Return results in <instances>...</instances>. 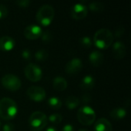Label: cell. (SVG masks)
Segmentation results:
<instances>
[{"instance_id":"cb8c5ba5","label":"cell","mask_w":131,"mask_h":131,"mask_svg":"<svg viewBox=\"0 0 131 131\" xmlns=\"http://www.w3.org/2000/svg\"><path fill=\"white\" fill-rule=\"evenodd\" d=\"M80 44L85 48H89L92 45V41L89 36H84L80 39Z\"/></svg>"},{"instance_id":"83f0119b","label":"cell","mask_w":131,"mask_h":131,"mask_svg":"<svg viewBox=\"0 0 131 131\" xmlns=\"http://www.w3.org/2000/svg\"><path fill=\"white\" fill-rule=\"evenodd\" d=\"M15 3L18 7H21V8H27L31 4V1L30 0H18Z\"/></svg>"},{"instance_id":"484cf974","label":"cell","mask_w":131,"mask_h":131,"mask_svg":"<svg viewBox=\"0 0 131 131\" xmlns=\"http://www.w3.org/2000/svg\"><path fill=\"white\" fill-rule=\"evenodd\" d=\"M125 32V28L123 25H120L117 27V28L116 29L115 32H114V36L117 38H120L123 36V35Z\"/></svg>"},{"instance_id":"4316f807","label":"cell","mask_w":131,"mask_h":131,"mask_svg":"<svg viewBox=\"0 0 131 131\" xmlns=\"http://www.w3.org/2000/svg\"><path fill=\"white\" fill-rule=\"evenodd\" d=\"M8 11L5 5L0 4V19L5 18L8 15Z\"/></svg>"},{"instance_id":"ba28073f","label":"cell","mask_w":131,"mask_h":131,"mask_svg":"<svg viewBox=\"0 0 131 131\" xmlns=\"http://www.w3.org/2000/svg\"><path fill=\"white\" fill-rule=\"evenodd\" d=\"M30 100L35 102H41L46 97V92L44 88L38 86H31L26 92Z\"/></svg>"},{"instance_id":"7402d4cb","label":"cell","mask_w":131,"mask_h":131,"mask_svg":"<svg viewBox=\"0 0 131 131\" xmlns=\"http://www.w3.org/2000/svg\"><path fill=\"white\" fill-rule=\"evenodd\" d=\"M35 58L38 61H45L48 58V53L44 49H40L35 52Z\"/></svg>"},{"instance_id":"836d02e7","label":"cell","mask_w":131,"mask_h":131,"mask_svg":"<svg viewBox=\"0 0 131 131\" xmlns=\"http://www.w3.org/2000/svg\"><path fill=\"white\" fill-rule=\"evenodd\" d=\"M78 131H89L88 130H87V129H84V128H82V129H80Z\"/></svg>"},{"instance_id":"ac0fdd59","label":"cell","mask_w":131,"mask_h":131,"mask_svg":"<svg viewBox=\"0 0 131 131\" xmlns=\"http://www.w3.org/2000/svg\"><path fill=\"white\" fill-rule=\"evenodd\" d=\"M110 116L112 119L116 121L122 120L127 116V111L122 107H117L111 111Z\"/></svg>"},{"instance_id":"5b68a950","label":"cell","mask_w":131,"mask_h":131,"mask_svg":"<svg viewBox=\"0 0 131 131\" xmlns=\"http://www.w3.org/2000/svg\"><path fill=\"white\" fill-rule=\"evenodd\" d=\"M48 117L45 114L41 111L33 112L28 119V124L33 131H41L47 126Z\"/></svg>"},{"instance_id":"4fadbf2b","label":"cell","mask_w":131,"mask_h":131,"mask_svg":"<svg viewBox=\"0 0 131 131\" xmlns=\"http://www.w3.org/2000/svg\"><path fill=\"white\" fill-rule=\"evenodd\" d=\"M15 46V40L8 35H5L0 38V49L4 51H12Z\"/></svg>"},{"instance_id":"3957f363","label":"cell","mask_w":131,"mask_h":131,"mask_svg":"<svg viewBox=\"0 0 131 131\" xmlns=\"http://www.w3.org/2000/svg\"><path fill=\"white\" fill-rule=\"evenodd\" d=\"M54 17V9L51 5H41L36 13L37 21L43 25L48 26L53 21Z\"/></svg>"},{"instance_id":"f546056e","label":"cell","mask_w":131,"mask_h":131,"mask_svg":"<svg viewBox=\"0 0 131 131\" xmlns=\"http://www.w3.org/2000/svg\"><path fill=\"white\" fill-rule=\"evenodd\" d=\"M21 56L25 60H30L31 58V53L30 51V50L28 49H25L22 51L21 52Z\"/></svg>"},{"instance_id":"1f68e13d","label":"cell","mask_w":131,"mask_h":131,"mask_svg":"<svg viewBox=\"0 0 131 131\" xmlns=\"http://www.w3.org/2000/svg\"><path fill=\"white\" fill-rule=\"evenodd\" d=\"M61 131H74V128L71 124H66L63 127Z\"/></svg>"},{"instance_id":"d6a6232c","label":"cell","mask_w":131,"mask_h":131,"mask_svg":"<svg viewBox=\"0 0 131 131\" xmlns=\"http://www.w3.org/2000/svg\"><path fill=\"white\" fill-rule=\"evenodd\" d=\"M45 131H58L57 130V129L55 128V127H48Z\"/></svg>"},{"instance_id":"52a82bcc","label":"cell","mask_w":131,"mask_h":131,"mask_svg":"<svg viewBox=\"0 0 131 131\" xmlns=\"http://www.w3.org/2000/svg\"><path fill=\"white\" fill-rule=\"evenodd\" d=\"M24 73L26 78L31 82H38L42 78V71L41 68L33 63H30L25 66Z\"/></svg>"},{"instance_id":"30bf717a","label":"cell","mask_w":131,"mask_h":131,"mask_svg":"<svg viewBox=\"0 0 131 131\" xmlns=\"http://www.w3.org/2000/svg\"><path fill=\"white\" fill-rule=\"evenodd\" d=\"M82 61L78 58H74L67 63L65 66V71L69 75H75L82 70Z\"/></svg>"},{"instance_id":"d4e9b609","label":"cell","mask_w":131,"mask_h":131,"mask_svg":"<svg viewBox=\"0 0 131 131\" xmlns=\"http://www.w3.org/2000/svg\"><path fill=\"white\" fill-rule=\"evenodd\" d=\"M41 40L44 42L48 43V42H50L52 40V34L50 31H46L45 32H42V34L41 35Z\"/></svg>"},{"instance_id":"e0dca14e","label":"cell","mask_w":131,"mask_h":131,"mask_svg":"<svg viewBox=\"0 0 131 131\" xmlns=\"http://www.w3.org/2000/svg\"><path fill=\"white\" fill-rule=\"evenodd\" d=\"M53 88L57 91H64L68 87V82L66 79L63 77L58 76L54 78L52 82Z\"/></svg>"},{"instance_id":"6da1fadb","label":"cell","mask_w":131,"mask_h":131,"mask_svg":"<svg viewBox=\"0 0 131 131\" xmlns=\"http://www.w3.org/2000/svg\"><path fill=\"white\" fill-rule=\"evenodd\" d=\"M18 113V106L15 101L9 97H3L0 100V117L6 121L15 117Z\"/></svg>"},{"instance_id":"8992f818","label":"cell","mask_w":131,"mask_h":131,"mask_svg":"<svg viewBox=\"0 0 131 131\" xmlns=\"http://www.w3.org/2000/svg\"><path fill=\"white\" fill-rule=\"evenodd\" d=\"M1 83L3 88L10 91H16L19 90L21 86V80L12 74H5L1 79Z\"/></svg>"},{"instance_id":"2e32d148","label":"cell","mask_w":131,"mask_h":131,"mask_svg":"<svg viewBox=\"0 0 131 131\" xmlns=\"http://www.w3.org/2000/svg\"><path fill=\"white\" fill-rule=\"evenodd\" d=\"M95 85V79L91 75L84 76L80 83V88L84 91H89Z\"/></svg>"},{"instance_id":"e575fe53","label":"cell","mask_w":131,"mask_h":131,"mask_svg":"<svg viewBox=\"0 0 131 131\" xmlns=\"http://www.w3.org/2000/svg\"><path fill=\"white\" fill-rule=\"evenodd\" d=\"M1 129H2V123L0 121V130H1Z\"/></svg>"},{"instance_id":"4dcf8cb0","label":"cell","mask_w":131,"mask_h":131,"mask_svg":"<svg viewBox=\"0 0 131 131\" xmlns=\"http://www.w3.org/2000/svg\"><path fill=\"white\" fill-rule=\"evenodd\" d=\"M2 131H15V126L11 123H7L3 125Z\"/></svg>"},{"instance_id":"5bb4252c","label":"cell","mask_w":131,"mask_h":131,"mask_svg":"<svg viewBox=\"0 0 131 131\" xmlns=\"http://www.w3.org/2000/svg\"><path fill=\"white\" fill-rule=\"evenodd\" d=\"M94 131H113V127L106 118H100L94 123Z\"/></svg>"},{"instance_id":"9a60e30c","label":"cell","mask_w":131,"mask_h":131,"mask_svg":"<svg viewBox=\"0 0 131 131\" xmlns=\"http://www.w3.org/2000/svg\"><path fill=\"white\" fill-rule=\"evenodd\" d=\"M89 61L92 66L95 68L100 67L104 62V55L99 51H93L89 54Z\"/></svg>"},{"instance_id":"8fae6325","label":"cell","mask_w":131,"mask_h":131,"mask_svg":"<svg viewBox=\"0 0 131 131\" xmlns=\"http://www.w3.org/2000/svg\"><path fill=\"white\" fill-rule=\"evenodd\" d=\"M42 29L39 25H29L24 29V35L27 39L35 40L41 37L42 34Z\"/></svg>"},{"instance_id":"ffe728a7","label":"cell","mask_w":131,"mask_h":131,"mask_svg":"<svg viewBox=\"0 0 131 131\" xmlns=\"http://www.w3.org/2000/svg\"><path fill=\"white\" fill-rule=\"evenodd\" d=\"M48 105L53 110H59L62 106V101L57 97H51L48 100Z\"/></svg>"},{"instance_id":"f1b7e54d","label":"cell","mask_w":131,"mask_h":131,"mask_svg":"<svg viewBox=\"0 0 131 131\" xmlns=\"http://www.w3.org/2000/svg\"><path fill=\"white\" fill-rule=\"evenodd\" d=\"M91 101V96L88 94H85L84 95H82L81 97V102L84 104L87 105L88 104H89Z\"/></svg>"},{"instance_id":"44dd1931","label":"cell","mask_w":131,"mask_h":131,"mask_svg":"<svg viewBox=\"0 0 131 131\" xmlns=\"http://www.w3.org/2000/svg\"><path fill=\"white\" fill-rule=\"evenodd\" d=\"M89 8L94 12H101L104 9V5L101 2H92L89 4Z\"/></svg>"},{"instance_id":"603a6c76","label":"cell","mask_w":131,"mask_h":131,"mask_svg":"<svg viewBox=\"0 0 131 131\" xmlns=\"http://www.w3.org/2000/svg\"><path fill=\"white\" fill-rule=\"evenodd\" d=\"M48 121L53 124H59L62 121V116L60 114H52L48 117Z\"/></svg>"},{"instance_id":"d6986e66","label":"cell","mask_w":131,"mask_h":131,"mask_svg":"<svg viewBox=\"0 0 131 131\" xmlns=\"http://www.w3.org/2000/svg\"><path fill=\"white\" fill-rule=\"evenodd\" d=\"M80 100L74 96H69L65 100V106L69 110H74L80 105Z\"/></svg>"},{"instance_id":"9c48e42d","label":"cell","mask_w":131,"mask_h":131,"mask_svg":"<svg viewBox=\"0 0 131 131\" xmlns=\"http://www.w3.org/2000/svg\"><path fill=\"white\" fill-rule=\"evenodd\" d=\"M88 13V7L82 3H76L71 6L70 15L72 18L76 20L84 19Z\"/></svg>"},{"instance_id":"7c38bea8","label":"cell","mask_w":131,"mask_h":131,"mask_svg":"<svg viewBox=\"0 0 131 131\" xmlns=\"http://www.w3.org/2000/svg\"><path fill=\"white\" fill-rule=\"evenodd\" d=\"M112 52L116 59L120 60L124 58L127 53L125 45L121 41H117L112 45Z\"/></svg>"},{"instance_id":"277c9868","label":"cell","mask_w":131,"mask_h":131,"mask_svg":"<svg viewBox=\"0 0 131 131\" xmlns=\"http://www.w3.org/2000/svg\"><path fill=\"white\" fill-rule=\"evenodd\" d=\"M77 118L79 123L82 125L91 126L95 121L96 113L91 107L88 105H84L78 111Z\"/></svg>"},{"instance_id":"7a4b0ae2","label":"cell","mask_w":131,"mask_h":131,"mask_svg":"<svg viewBox=\"0 0 131 131\" xmlns=\"http://www.w3.org/2000/svg\"><path fill=\"white\" fill-rule=\"evenodd\" d=\"M114 35L107 28H101L97 30L94 35V43L99 49H107L114 43Z\"/></svg>"}]
</instances>
